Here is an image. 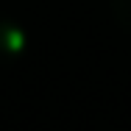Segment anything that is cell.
<instances>
[{
  "label": "cell",
  "instance_id": "1",
  "mask_svg": "<svg viewBox=\"0 0 131 131\" xmlns=\"http://www.w3.org/2000/svg\"><path fill=\"white\" fill-rule=\"evenodd\" d=\"M25 50V34L8 17H0V61L8 64Z\"/></svg>",
  "mask_w": 131,
  "mask_h": 131
},
{
  "label": "cell",
  "instance_id": "2",
  "mask_svg": "<svg viewBox=\"0 0 131 131\" xmlns=\"http://www.w3.org/2000/svg\"><path fill=\"white\" fill-rule=\"evenodd\" d=\"M112 14L117 20V25L131 34V0H112Z\"/></svg>",
  "mask_w": 131,
  "mask_h": 131
}]
</instances>
